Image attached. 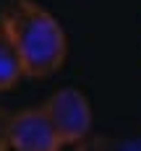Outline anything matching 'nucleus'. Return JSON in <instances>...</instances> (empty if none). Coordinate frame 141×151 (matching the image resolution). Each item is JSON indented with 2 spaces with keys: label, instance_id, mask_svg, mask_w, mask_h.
I'll use <instances>...</instances> for the list:
<instances>
[{
  "label": "nucleus",
  "instance_id": "nucleus-3",
  "mask_svg": "<svg viewBox=\"0 0 141 151\" xmlns=\"http://www.w3.org/2000/svg\"><path fill=\"white\" fill-rule=\"evenodd\" d=\"M8 141L13 151H58L65 146L45 107H24L11 112Z\"/></svg>",
  "mask_w": 141,
  "mask_h": 151
},
{
  "label": "nucleus",
  "instance_id": "nucleus-2",
  "mask_svg": "<svg viewBox=\"0 0 141 151\" xmlns=\"http://www.w3.org/2000/svg\"><path fill=\"white\" fill-rule=\"evenodd\" d=\"M42 107L50 115L52 125L58 128L65 146H76L92 133V122H94L92 104L81 89H76V86L55 89L45 99Z\"/></svg>",
  "mask_w": 141,
  "mask_h": 151
},
{
  "label": "nucleus",
  "instance_id": "nucleus-1",
  "mask_svg": "<svg viewBox=\"0 0 141 151\" xmlns=\"http://www.w3.org/2000/svg\"><path fill=\"white\" fill-rule=\"evenodd\" d=\"M0 26L8 31L26 78H50L68 60V34L60 21L37 0H8L0 11Z\"/></svg>",
  "mask_w": 141,
  "mask_h": 151
},
{
  "label": "nucleus",
  "instance_id": "nucleus-5",
  "mask_svg": "<svg viewBox=\"0 0 141 151\" xmlns=\"http://www.w3.org/2000/svg\"><path fill=\"white\" fill-rule=\"evenodd\" d=\"M8 133H11V112L0 107V151H8V149H11Z\"/></svg>",
  "mask_w": 141,
  "mask_h": 151
},
{
  "label": "nucleus",
  "instance_id": "nucleus-4",
  "mask_svg": "<svg viewBox=\"0 0 141 151\" xmlns=\"http://www.w3.org/2000/svg\"><path fill=\"white\" fill-rule=\"evenodd\" d=\"M21 78H26L24 63H21L18 52H16L8 31L0 26V94L3 91H11Z\"/></svg>",
  "mask_w": 141,
  "mask_h": 151
}]
</instances>
